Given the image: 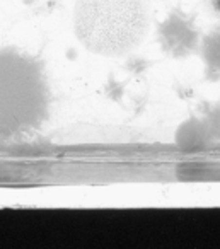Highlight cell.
<instances>
[{
    "mask_svg": "<svg viewBox=\"0 0 220 249\" xmlns=\"http://www.w3.org/2000/svg\"><path fill=\"white\" fill-rule=\"evenodd\" d=\"M50 111L45 72L35 58L0 50V139H14L39 128Z\"/></svg>",
    "mask_w": 220,
    "mask_h": 249,
    "instance_id": "1",
    "label": "cell"
},
{
    "mask_svg": "<svg viewBox=\"0 0 220 249\" xmlns=\"http://www.w3.org/2000/svg\"><path fill=\"white\" fill-rule=\"evenodd\" d=\"M148 19L145 0H77L73 28L92 53L125 55L144 39Z\"/></svg>",
    "mask_w": 220,
    "mask_h": 249,
    "instance_id": "2",
    "label": "cell"
},
{
    "mask_svg": "<svg viewBox=\"0 0 220 249\" xmlns=\"http://www.w3.org/2000/svg\"><path fill=\"white\" fill-rule=\"evenodd\" d=\"M159 43L167 55L186 58L198 46V29L189 16L174 11L159 26Z\"/></svg>",
    "mask_w": 220,
    "mask_h": 249,
    "instance_id": "3",
    "label": "cell"
},
{
    "mask_svg": "<svg viewBox=\"0 0 220 249\" xmlns=\"http://www.w3.org/2000/svg\"><path fill=\"white\" fill-rule=\"evenodd\" d=\"M212 142H213L212 135L208 133L203 121L198 120V118H189L188 121H184L179 126L178 132H176V143L181 149L186 150L203 149V147L210 145Z\"/></svg>",
    "mask_w": 220,
    "mask_h": 249,
    "instance_id": "4",
    "label": "cell"
},
{
    "mask_svg": "<svg viewBox=\"0 0 220 249\" xmlns=\"http://www.w3.org/2000/svg\"><path fill=\"white\" fill-rule=\"evenodd\" d=\"M202 56L210 73L220 75V28L202 39Z\"/></svg>",
    "mask_w": 220,
    "mask_h": 249,
    "instance_id": "5",
    "label": "cell"
},
{
    "mask_svg": "<svg viewBox=\"0 0 220 249\" xmlns=\"http://www.w3.org/2000/svg\"><path fill=\"white\" fill-rule=\"evenodd\" d=\"M203 124L213 140H220V104H208L203 111Z\"/></svg>",
    "mask_w": 220,
    "mask_h": 249,
    "instance_id": "6",
    "label": "cell"
},
{
    "mask_svg": "<svg viewBox=\"0 0 220 249\" xmlns=\"http://www.w3.org/2000/svg\"><path fill=\"white\" fill-rule=\"evenodd\" d=\"M206 7L210 9L213 16L220 18V0H206Z\"/></svg>",
    "mask_w": 220,
    "mask_h": 249,
    "instance_id": "7",
    "label": "cell"
}]
</instances>
